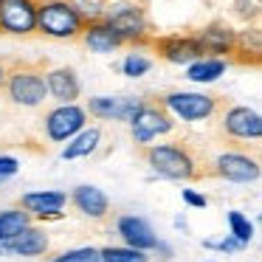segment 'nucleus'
<instances>
[{"label": "nucleus", "mask_w": 262, "mask_h": 262, "mask_svg": "<svg viewBox=\"0 0 262 262\" xmlns=\"http://www.w3.org/2000/svg\"><path fill=\"white\" fill-rule=\"evenodd\" d=\"M68 200L74 203V209L79 211V214L91 217V220H104L107 211H110V198L99 186H91V183L76 186L74 192H71Z\"/></svg>", "instance_id": "obj_19"}, {"label": "nucleus", "mask_w": 262, "mask_h": 262, "mask_svg": "<svg viewBox=\"0 0 262 262\" xmlns=\"http://www.w3.org/2000/svg\"><path fill=\"white\" fill-rule=\"evenodd\" d=\"M226 71H228V59L200 57L198 62L186 65V79L194 82V85H211V82H217Z\"/></svg>", "instance_id": "obj_21"}, {"label": "nucleus", "mask_w": 262, "mask_h": 262, "mask_svg": "<svg viewBox=\"0 0 262 262\" xmlns=\"http://www.w3.org/2000/svg\"><path fill=\"white\" fill-rule=\"evenodd\" d=\"M161 107L169 113L172 121H206L217 113V99L209 96V93H200V91H172L166 96H161Z\"/></svg>", "instance_id": "obj_5"}, {"label": "nucleus", "mask_w": 262, "mask_h": 262, "mask_svg": "<svg viewBox=\"0 0 262 262\" xmlns=\"http://www.w3.org/2000/svg\"><path fill=\"white\" fill-rule=\"evenodd\" d=\"M203 248H209V251H220V254H234V251H243L245 245L243 243H237L234 237H223V239H206L203 243Z\"/></svg>", "instance_id": "obj_30"}, {"label": "nucleus", "mask_w": 262, "mask_h": 262, "mask_svg": "<svg viewBox=\"0 0 262 262\" xmlns=\"http://www.w3.org/2000/svg\"><path fill=\"white\" fill-rule=\"evenodd\" d=\"M0 34H37V0H0Z\"/></svg>", "instance_id": "obj_8"}, {"label": "nucleus", "mask_w": 262, "mask_h": 262, "mask_svg": "<svg viewBox=\"0 0 262 262\" xmlns=\"http://www.w3.org/2000/svg\"><path fill=\"white\" fill-rule=\"evenodd\" d=\"M147 99L141 96H93L88 99L85 113L88 119H99V121H127L130 124L133 116L144 107Z\"/></svg>", "instance_id": "obj_11"}, {"label": "nucleus", "mask_w": 262, "mask_h": 262, "mask_svg": "<svg viewBox=\"0 0 262 262\" xmlns=\"http://www.w3.org/2000/svg\"><path fill=\"white\" fill-rule=\"evenodd\" d=\"M149 68H152V57L144 54L141 48H133V51L124 54V59H121V74L130 76V79H141L144 74H149Z\"/></svg>", "instance_id": "obj_24"}, {"label": "nucleus", "mask_w": 262, "mask_h": 262, "mask_svg": "<svg viewBox=\"0 0 262 262\" xmlns=\"http://www.w3.org/2000/svg\"><path fill=\"white\" fill-rule=\"evenodd\" d=\"M51 262H102V256H99V248L82 245V248H68L62 254H57Z\"/></svg>", "instance_id": "obj_28"}, {"label": "nucleus", "mask_w": 262, "mask_h": 262, "mask_svg": "<svg viewBox=\"0 0 262 262\" xmlns=\"http://www.w3.org/2000/svg\"><path fill=\"white\" fill-rule=\"evenodd\" d=\"M149 48H152L155 54H158L164 62L169 65H192L198 62L200 57H203V51H200L198 40H194V34H164V37H152L149 40Z\"/></svg>", "instance_id": "obj_10"}, {"label": "nucleus", "mask_w": 262, "mask_h": 262, "mask_svg": "<svg viewBox=\"0 0 262 262\" xmlns=\"http://www.w3.org/2000/svg\"><path fill=\"white\" fill-rule=\"evenodd\" d=\"M231 12L245 26H256V20H259V0H231Z\"/></svg>", "instance_id": "obj_29"}, {"label": "nucleus", "mask_w": 262, "mask_h": 262, "mask_svg": "<svg viewBox=\"0 0 262 262\" xmlns=\"http://www.w3.org/2000/svg\"><path fill=\"white\" fill-rule=\"evenodd\" d=\"M29 226H31L29 211H23L20 206H14V209H3L0 211V243L14 239L23 228H29Z\"/></svg>", "instance_id": "obj_23"}, {"label": "nucleus", "mask_w": 262, "mask_h": 262, "mask_svg": "<svg viewBox=\"0 0 262 262\" xmlns=\"http://www.w3.org/2000/svg\"><path fill=\"white\" fill-rule=\"evenodd\" d=\"M228 237H234L237 243L248 245L254 239V223L243 214V211H228Z\"/></svg>", "instance_id": "obj_26"}, {"label": "nucleus", "mask_w": 262, "mask_h": 262, "mask_svg": "<svg viewBox=\"0 0 262 262\" xmlns=\"http://www.w3.org/2000/svg\"><path fill=\"white\" fill-rule=\"evenodd\" d=\"M88 127V113L82 104H57L46 113V136L54 144H65Z\"/></svg>", "instance_id": "obj_7"}, {"label": "nucleus", "mask_w": 262, "mask_h": 262, "mask_svg": "<svg viewBox=\"0 0 262 262\" xmlns=\"http://www.w3.org/2000/svg\"><path fill=\"white\" fill-rule=\"evenodd\" d=\"M223 130L234 141H259L262 138V116L248 104H234L223 113Z\"/></svg>", "instance_id": "obj_13"}, {"label": "nucleus", "mask_w": 262, "mask_h": 262, "mask_svg": "<svg viewBox=\"0 0 262 262\" xmlns=\"http://www.w3.org/2000/svg\"><path fill=\"white\" fill-rule=\"evenodd\" d=\"M79 40H82V46H85L91 54H113V51H119V48H124L121 37L116 34V31L110 29V26L104 23L102 17H99V20H91V23H85V29H82Z\"/></svg>", "instance_id": "obj_18"}, {"label": "nucleus", "mask_w": 262, "mask_h": 262, "mask_svg": "<svg viewBox=\"0 0 262 262\" xmlns=\"http://www.w3.org/2000/svg\"><path fill=\"white\" fill-rule=\"evenodd\" d=\"M99 144H102V130H99L96 124H88L82 133H76L74 138H71L68 144L62 147V161H76V158H88V155H93L99 149Z\"/></svg>", "instance_id": "obj_20"}, {"label": "nucleus", "mask_w": 262, "mask_h": 262, "mask_svg": "<svg viewBox=\"0 0 262 262\" xmlns=\"http://www.w3.org/2000/svg\"><path fill=\"white\" fill-rule=\"evenodd\" d=\"M46 88L48 96L57 99V104H74L82 96V82L76 76V71L68 68V65L46 71Z\"/></svg>", "instance_id": "obj_17"}, {"label": "nucleus", "mask_w": 262, "mask_h": 262, "mask_svg": "<svg viewBox=\"0 0 262 262\" xmlns=\"http://www.w3.org/2000/svg\"><path fill=\"white\" fill-rule=\"evenodd\" d=\"M172 130H175V121H172L169 113L155 102H144V107L138 110L130 121V136L138 147H149L155 138L169 136Z\"/></svg>", "instance_id": "obj_6"}, {"label": "nucleus", "mask_w": 262, "mask_h": 262, "mask_svg": "<svg viewBox=\"0 0 262 262\" xmlns=\"http://www.w3.org/2000/svg\"><path fill=\"white\" fill-rule=\"evenodd\" d=\"M17 172H20V161L14 155H0V183L14 178Z\"/></svg>", "instance_id": "obj_31"}, {"label": "nucleus", "mask_w": 262, "mask_h": 262, "mask_svg": "<svg viewBox=\"0 0 262 262\" xmlns=\"http://www.w3.org/2000/svg\"><path fill=\"white\" fill-rule=\"evenodd\" d=\"M6 71H9V65L0 62V91H3V82H6Z\"/></svg>", "instance_id": "obj_33"}, {"label": "nucleus", "mask_w": 262, "mask_h": 262, "mask_svg": "<svg viewBox=\"0 0 262 262\" xmlns=\"http://www.w3.org/2000/svg\"><path fill=\"white\" fill-rule=\"evenodd\" d=\"M9 102L17 107H42L48 99V88H46V71L37 65H14L6 71V82H3Z\"/></svg>", "instance_id": "obj_3"}, {"label": "nucleus", "mask_w": 262, "mask_h": 262, "mask_svg": "<svg viewBox=\"0 0 262 262\" xmlns=\"http://www.w3.org/2000/svg\"><path fill=\"white\" fill-rule=\"evenodd\" d=\"M48 248H51L48 234L31 223L14 239L0 243V256H42V254H48Z\"/></svg>", "instance_id": "obj_16"}, {"label": "nucleus", "mask_w": 262, "mask_h": 262, "mask_svg": "<svg viewBox=\"0 0 262 262\" xmlns=\"http://www.w3.org/2000/svg\"><path fill=\"white\" fill-rule=\"evenodd\" d=\"M102 262H149V254L136 248H127V245H107V248H99Z\"/></svg>", "instance_id": "obj_25"}, {"label": "nucleus", "mask_w": 262, "mask_h": 262, "mask_svg": "<svg viewBox=\"0 0 262 262\" xmlns=\"http://www.w3.org/2000/svg\"><path fill=\"white\" fill-rule=\"evenodd\" d=\"M102 20L121 37L124 46L144 48L152 40V23H149L147 0H107Z\"/></svg>", "instance_id": "obj_1"}, {"label": "nucleus", "mask_w": 262, "mask_h": 262, "mask_svg": "<svg viewBox=\"0 0 262 262\" xmlns=\"http://www.w3.org/2000/svg\"><path fill=\"white\" fill-rule=\"evenodd\" d=\"M71 9H74L76 14H79L85 23H91V20H99L104 14V6H107V0H65Z\"/></svg>", "instance_id": "obj_27"}, {"label": "nucleus", "mask_w": 262, "mask_h": 262, "mask_svg": "<svg viewBox=\"0 0 262 262\" xmlns=\"http://www.w3.org/2000/svg\"><path fill=\"white\" fill-rule=\"evenodd\" d=\"M194 40H198L203 57L228 59L234 57V48H237V29L226 20H211L200 31H194Z\"/></svg>", "instance_id": "obj_9"}, {"label": "nucleus", "mask_w": 262, "mask_h": 262, "mask_svg": "<svg viewBox=\"0 0 262 262\" xmlns=\"http://www.w3.org/2000/svg\"><path fill=\"white\" fill-rule=\"evenodd\" d=\"M259 54H262L259 26H243V29H237L234 59H237V62H259Z\"/></svg>", "instance_id": "obj_22"}, {"label": "nucleus", "mask_w": 262, "mask_h": 262, "mask_svg": "<svg viewBox=\"0 0 262 262\" xmlns=\"http://www.w3.org/2000/svg\"><path fill=\"white\" fill-rule=\"evenodd\" d=\"M68 206V192L62 189H37L20 198V209L29 211L31 220H62V209Z\"/></svg>", "instance_id": "obj_14"}, {"label": "nucleus", "mask_w": 262, "mask_h": 262, "mask_svg": "<svg viewBox=\"0 0 262 262\" xmlns=\"http://www.w3.org/2000/svg\"><path fill=\"white\" fill-rule=\"evenodd\" d=\"M37 3H42V0H37Z\"/></svg>", "instance_id": "obj_34"}, {"label": "nucleus", "mask_w": 262, "mask_h": 262, "mask_svg": "<svg viewBox=\"0 0 262 262\" xmlns=\"http://www.w3.org/2000/svg\"><path fill=\"white\" fill-rule=\"evenodd\" d=\"M85 20L65 0H42L37 3V34L51 40H79Z\"/></svg>", "instance_id": "obj_4"}, {"label": "nucleus", "mask_w": 262, "mask_h": 262, "mask_svg": "<svg viewBox=\"0 0 262 262\" xmlns=\"http://www.w3.org/2000/svg\"><path fill=\"white\" fill-rule=\"evenodd\" d=\"M144 161L155 175L166 181H194L200 175L198 161L183 144H149L144 147Z\"/></svg>", "instance_id": "obj_2"}, {"label": "nucleus", "mask_w": 262, "mask_h": 262, "mask_svg": "<svg viewBox=\"0 0 262 262\" xmlns=\"http://www.w3.org/2000/svg\"><path fill=\"white\" fill-rule=\"evenodd\" d=\"M183 203L192 206V209H206V206H209V198L194 192V189H183Z\"/></svg>", "instance_id": "obj_32"}, {"label": "nucleus", "mask_w": 262, "mask_h": 262, "mask_svg": "<svg viewBox=\"0 0 262 262\" xmlns=\"http://www.w3.org/2000/svg\"><path fill=\"white\" fill-rule=\"evenodd\" d=\"M116 231H119L121 243H124L127 248L144 251V254L155 251V245H158V234H155L152 226H149L144 217H138V214H124V217H119V223H116Z\"/></svg>", "instance_id": "obj_15"}, {"label": "nucleus", "mask_w": 262, "mask_h": 262, "mask_svg": "<svg viewBox=\"0 0 262 262\" xmlns=\"http://www.w3.org/2000/svg\"><path fill=\"white\" fill-rule=\"evenodd\" d=\"M259 161L245 152H220L211 164V175L228 183H254L259 178Z\"/></svg>", "instance_id": "obj_12"}]
</instances>
